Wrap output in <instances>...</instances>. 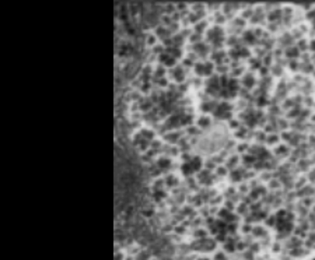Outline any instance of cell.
<instances>
[{
	"label": "cell",
	"instance_id": "1",
	"mask_svg": "<svg viewBox=\"0 0 315 260\" xmlns=\"http://www.w3.org/2000/svg\"><path fill=\"white\" fill-rule=\"evenodd\" d=\"M230 105L227 104V102H221V104H218L217 106H216V109H214V115L217 116V118H223V119H225V118H228L230 116Z\"/></svg>",
	"mask_w": 315,
	"mask_h": 260
},
{
	"label": "cell",
	"instance_id": "2",
	"mask_svg": "<svg viewBox=\"0 0 315 260\" xmlns=\"http://www.w3.org/2000/svg\"><path fill=\"white\" fill-rule=\"evenodd\" d=\"M186 162L189 164V166H191V169H192V172H196V171L200 169V166H202V159L199 158V157H193L192 159H189V161H186Z\"/></svg>",
	"mask_w": 315,
	"mask_h": 260
},
{
	"label": "cell",
	"instance_id": "3",
	"mask_svg": "<svg viewBox=\"0 0 315 260\" xmlns=\"http://www.w3.org/2000/svg\"><path fill=\"white\" fill-rule=\"evenodd\" d=\"M286 55L289 56V58H297L298 55H300V49H298L297 46H290L286 49Z\"/></svg>",
	"mask_w": 315,
	"mask_h": 260
},
{
	"label": "cell",
	"instance_id": "4",
	"mask_svg": "<svg viewBox=\"0 0 315 260\" xmlns=\"http://www.w3.org/2000/svg\"><path fill=\"white\" fill-rule=\"evenodd\" d=\"M168 55H171L172 58H179L181 56V49L179 48H177V46H171V48H168V52H167Z\"/></svg>",
	"mask_w": 315,
	"mask_h": 260
},
{
	"label": "cell",
	"instance_id": "5",
	"mask_svg": "<svg viewBox=\"0 0 315 260\" xmlns=\"http://www.w3.org/2000/svg\"><path fill=\"white\" fill-rule=\"evenodd\" d=\"M178 120L181 122V118H178V116H172V118L168 119L167 126H168V127H175V126H178V125H181V123H178Z\"/></svg>",
	"mask_w": 315,
	"mask_h": 260
},
{
	"label": "cell",
	"instance_id": "6",
	"mask_svg": "<svg viewBox=\"0 0 315 260\" xmlns=\"http://www.w3.org/2000/svg\"><path fill=\"white\" fill-rule=\"evenodd\" d=\"M244 84H245L246 88H252L255 84V78L254 76H245V78H244Z\"/></svg>",
	"mask_w": 315,
	"mask_h": 260
},
{
	"label": "cell",
	"instance_id": "7",
	"mask_svg": "<svg viewBox=\"0 0 315 260\" xmlns=\"http://www.w3.org/2000/svg\"><path fill=\"white\" fill-rule=\"evenodd\" d=\"M158 168H168V166L171 165V161L168 158H165V157H163V158L158 159Z\"/></svg>",
	"mask_w": 315,
	"mask_h": 260
},
{
	"label": "cell",
	"instance_id": "8",
	"mask_svg": "<svg viewBox=\"0 0 315 260\" xmlns=\"http://www.w3.org/2000/svg\"><path fill=\"white\" fill-rule=\"evenodd\" d=\"M181 171H182V173H184V175H191V173H193L188 162H184V164H182V166H181Z\"/></svg>",
	"mask_w": 315,
	"mask_h": 260
},
{
	"label": "cell",
	"instance_id": "9",
	"mask_svg": "<svg viewBox=\"0 0 315 260\" xmlns=\"http://www.w3.org/2000/svg\"><path fill=\"white\" fill-rule=\"evenodd\" d=\"M141 136L146 138V140H151L153 137H154V133H153L151 130H147V129H144V130H141Z\"/></svg>",
	"mask_w": 315,
	"mask_h": 260
},
{
	"label": "cell",
	"instance_id": "10",
	"mask_svg": "<svg viewBox=\"0 0 315 260\" xmlns=\"http://www.w3.org/2000/svg\"><path fill=\"white\" fill-rule=\"evenodd\" d=\"M244 38H245L246 42H254V41H255V34L252 32V31H246V32L244 34Z\"/></svg>",
	"mask_w": 315,
	"mask_h": 260
},
{
	"label": "cell",
	"instance_id": "11",
	"mask_svg": "<svg viewBox=\"0 0 315 260\" xmlns=\"http://www.w3.org/2000/svg\"><path fill=\"white\" fill-rule=\"evenodd\" d=\"M209 123H210V119L207 118V116H202V118L199 119V126H202V127L209 126Z\"/></svg>",
	"mask_w": 315,
	"mask_h": 260
},
{
	"label": "cell",
	"instance_id": "12",
	"mask_svg": "<svg viewBox=\"0 0 315 260\" xmlns=\"http://www.w3.org/2000/svg\"><path fill=\"white\" fill-rule=\"evenodd\" d=\"M213 72V65L212 63H205V76H209Z\"/></svg>",
	"mask_w": 315,
	"mask_h": 260
},
{
	"label": "cell",
	"instance_id": "13",
	"mask_svg": "<svg viewBox=\"0 0 315 260\" xmlns=\"http://www.w3.org/2000/svg\"><path fill=\"white\" fill-rule=\"evenodd\" d=\"M195 49H196V51H200L202 53H206V52H207V46H206V45H203V43H198V45H195Z\"/></svg>",
	"mask_w": 315,
	"mask_h": 260
},
{
	"label": "cell",
	"instance_id": "14",
	"mask_svg": "<svg viewBox=\"0 0 315 260\" xmlns=\"http://www.w3.org/2000/svg\"><path fill=\"white\" fill-rule=\"evenodd\" d=\"M191 120H192V118H191L189 115H184V116H181V122L179 123H181V125H188Z\"/></svg>",
	"mask_w": 315,
	"mask_h": 260
},
{
	"label": "cell",
	"instance_id": "15",
	"mask_svg": "<svg viewBox=\"0 0 315 260\" xmlns=\"http://www.w3.org/2000/svg\"><path fill=\"white\" fill-rule=\"evenodd\" d=\"M163 197H165V193H164L163 190H156V192H154V199H156V200H160V199H163Z\"/></svg>",
	"mask_w": 315,
	"mask_h": 260
},
{
	"label": "cell",
	"instance_id": "16",
	"mask_svg": "<svg viewBox=\"0 0 315 260\" xmlns=\"http://www.w3.org/2000/svg\"><path fill=\"white\" fill-rule=\"evenodd\" d=\"M175 78H177V81H182V80H184V73H182L181 69H178L177 72H175Z\"/></svg>",
	"mask_w": 315,
	"mask_h": 260
},
{
	"label": "cell",
	"instance_id": "17",
	"mask_svg": "<svg viewBox=\"0 0 315 260\" xmlns=\"http://www.w3.org/2000/svg\"><path fill=\"white\" fill-rule=\"evenodd\" d=\"M177 183V179H175V176H167V185H175Z\"/></svg>",
	"mask_w": 315,
	"mask_h": 260
},
{
	"label": "cell",
	"instance_id": "18",
	"mask_svg": "<svg viewBox=\"0 0 315 260\" xmlns=\"http://www.w3.org/2000/svg\"><path fill=\"white\" fill-rule=\"evenodd\" d=\"M177 138H178V133H174V134H167V140L175 141Z\"/></svg>",
	"mask_w": 315,
	"mask_h": 260
},
{
	"label": "cell",
	"instance_id": "19",
	"mask_svg": "<svg viewBox=\"0 0 315 260\" xmlns=\"http://www.w3.org/2000/svg\"><path fill=\"white\" fill-rule=\"evenodd\" d=\"M202 109L205 111V112H209V111H212V106H210L209 104H203V105H202Z\"/></svg>",
	"mask_w": 315,
	"mask_h": 260
},
{
	"label": "cell",
	"instance_id": "20",
	"mask_svg": "<svg viewBox=\"0 0 315 260\" xmlns=\"http://www.w3.org/2000/svg\"><path fill=\"white\" fill-rule=\"evenodd\" d=\"M310 49H311V51L315 53V39H312L311 42H310Z\"/></svg>",
	"mask_w": 315,
	"mask_h": 260
},
{
	"label": "cell",
	"instance_id": "21",
	"mask_svg": "<svg viewBox=\"0 0 315 260\" xmlns=\"http://www.w3.org/2000/svg\"><path fill=\"white\" fill-rule=\"evenodd\" d=\"M205 25H206V24H205V22H200L199 25L196 27V31H198V32H200V31H202V28H203V27H205Z\"/></svg>",
	"mask_w": 315,
	"mask_h": 260
},
{
	"label": "cell",
	"instance_id": "22",
	"mask_svg": "<svg viewBox=\"0 0 315 260\" xmlns=\"http://www.w3.org/2000/svg\"><path fill=\"white\" fill-rule=\"evenodd\" d=\"M153 214V208H146L144 210V215H151Z\"/></svg>",
	"mask_w": 315,
	"mask_h": 260
},
{
	"label": "cell",
	"instance_id": "23",
	"mask_svg": "<svg viewBox=\"0 0 315 260\" xmlns=\"http://www.w3.org/2000/svg\"><path fill=\"white\" fill-rule=\"evenodd\" d=\"M164 74V69L163 67H158V69H157V76H163Z\"/></svg>",
	"mask_w": 315,
	"mask_h": 260
},
{
	"label": "cell",
	"instance_id": "24",
	"mask_svg": "<svg viewBox=\"0 0 315 260\" xmlns=\"http://www.w3.org/2000/svg\"><path fill=\"white\" fill-rule=\"evenodd\" d=\"M268 141H273V143H275V141H277V137H276V136H269Z\"/></svg>",
	"mask_w": 315,
	"mask_h": 260
},
{
	"label": "cell",
	"instance_id": "25",
	"mask_svg": "<svg viewBox=\"0 0 315 260\" xmlns=\"http://www.w3.org/2000/svg\"><path fill=\"white\" fill-rule=\"evenodd\" d=\"M153 147H154V148H158V147H160V143H158V141H154V143H153Z\"/></svg>",
	"mask_w": 315,
	"mask_h": 260
},
{
	"label": "cell",
	"instance_id": "26",
	"mask_svg": "<svg viewBox=\"0 0 315 260\" xmlns=\"http://www.w3.org/2000/svg\"><path fill=\"white\" fill-rule=\"evenodd\" d=\"M218 173H221V175L225 173V169H224V168H218Z\"/></svg>",
	"mask_w": 315,
	"mask_h": 260
}]
</instances>
